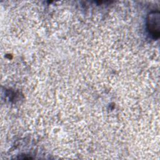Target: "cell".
<instances>
[{"label": "cell", "mask_w": 160, "mask_h": 160, "mask_svg": "<svg viewBox=\"0 0 160 160\" xmlns=\"http://www.w3.org/2000/svg\"><path fill=\"white\" fill-rule=\"evenodd\" d=\"M147 29L151 36L155 39L159 37V12H151L147 18Z\"/></svg>", "instance_id": "cell-1"}]
</instances>
